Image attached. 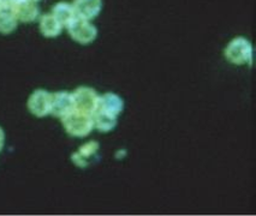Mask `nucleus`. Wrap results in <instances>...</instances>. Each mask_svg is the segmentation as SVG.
Segmentation results:
<instances>
[{
	"label": "nucleus",
	"instance_id": "1",
	"mask_svg": "<svg viewBox=\"0 0 256 216\" xmlns=\"http://www.w3.org/2000/svg\"><path fill=\"white\" fill-rule=\"evenodd\" d=\"M65 131L74 137H86L94 127L93 117L90 114L74 109L66 117L62 118Z\"/></svg>",
	"mask_w": 256,
	"mask_h": 216
},
{
	"label": "nucleus",
	"instance_id": "2",
	"mask_svg": "<svg viewBox=\"0 0 256 216\" xmlns=\"http://www.w3.org/2000/svg\"><path fill=\"white\" fill-rule=\"evenodd\" d=\"M226 60L234 65L248 64L252 60V43L244 37H236L230 41L224 51Z\"/></svg>",
	"mask_w": 256,
	"mask_h": 216
},
{
	"label": "nucleus",
	"instance_id": "3",
	"mask_svg": "<svg viewBox=\"0 0 256 216\" xmlns=\"http://www.w3.org/2000/svg\"><path fill=\"white\" fill-rule=\"evenodd\" d=\"M66 26L72 40L82 43V45L93 42L98 36L96 26L92 24L89 20L80 18V17H75Z\"/></svg>",
	"mask_w": 256,
	"mask_h": 216
},
{
	"label": "nucleus",
	"instance_id": "4",
	"mask_svg": "<svg viewBox=\"0 0 256 216\" xmlns=\"http://www.w3.org/2000/svg\"><path fill=\"white\" fill-rule=\"evenodd\" d=\"M72 99L76 111L92 115L98 107L99 95L92 88L80 87L72 93Z\"/></svg>",
	"mask_w": 256,
	"mask_h": 216
},
{
	"label": "nucleus",
	"instance_id": "5",
	"mask_svg": "<svg viewBox=\"0 0 256 216\" xmlns=\"http://www.w3.org/2000/svg\"><path fill=\"white\" fill-rule=\"evenodd\" d=\"M53 94L44 89H38L32 94L28 100V109L35 117L42 118L50 113Z\"/></svg>",
	"mask_w": 256,
	"mask_h": 216
},
{
	"label": "nucleus",
	"instance_id": "6",
	"mask_svg": "<svg viewBox=\"0 0 256 216\" xmlns=\"http://www.w3.org/2000/svg\"><path fill=\"white\" fill-rule=\"evenodd\" d=\"M74 109H75V105H74L72 94L68 93V91H58V93L53 94L50 113L54 117L64 118L71 113Z\"/></svg>",
	"mask_w": 256,
	"mask_h": 216
},
{
	"label": "nucleus",
	"instance_id": "7",
	"mask_svg": "<svg viewBox=\"0 0 256 216\" xmlns=\"http://www.w3.org/2000/svg\"><path fill=\"white\" fill-rule=\"evenodd\" d=\"M74 10L76 17L83 19H93L102 8V0H74Z\"/></svg>",
	"mask_w": 256,
	"mask_h": 216
},
{
	"label": "nucleus",
	"instance_id": "8",
	"mask_svg": "<svg viewBox=\"0 0 256 216\" xmlns=\"http://www.w3.org/2000/svg\"><path fill=\"white\" fill-rule=\"evenodd\" d=\"M123 108H124L123 100H122L117 94L106 93L105 95L99 96L98 107L95 111L105 112V113L118 117V114L123 111Z\"/></svg>",
	"mask_w": 256,
	"mask_h": 216
},
{
	"label": "nucleus",
	"instance_id": "9",
	"mask_svg": "<svg viewBox=\"0 0 256 216\" xmlns=\"http://www.w3.org/2000/svg\"><path fill=\"white\" fill-rule=\"evenodd\" d=\"M12 7L17 20H20V22H34L40 16V8H38L36 2L34 1H29L28 0V1L12 5Z\"/></svg>",
	"mask_w": 256,
	"mask_h": 216
},
{
	"label": "nucleus",
	"instance_id": "10",
	"mask_svg": "<svg viewBox=\"0 0 256 216\" xmlns=\"http://www.w3.org/2000/svg\"><path fill=\"white\" fill-rule=\"evenodd\" d=\"M18 20L14 12L12 5L2 1L0 4V32L2 34H11L17 28Z\"/></svg>",
	"mask_w": 256,
	"mask_h": 216
},
{
	"label": "nucleus",
	"instance_id": "11",
	"mask_svg": "<svg viewBox=\"0 0 256 216\" xmlns=\"http://www.w3.org/2000/svg\"><path fill=\"white\" fill-rule=\"evenodd\" d=\"M62 25L52 13L44 14L40 19V31L44 37H56L60 35Z\"/></svg>",
	"mask_w": 256,
	"mask_h": 216
},
{
	"label": "nucleus",
	"instance_id": "12",
	"mask_svg": "<svg viewBox=\"0 0 256 216\" xmlns=\"http://www.w3.org/2000/svg\"><path fill=\"white\" fill-rule=\"evenodd\" d=\"M92 117H93L94 127H96L101 132L112 131L117 125V117L116 115L105 113V112L101 111H95L92 114Z\"/></svg>",
	"mask_w": 256,
	"mask_h": 216
},
{
	"label": "nucleus",
	"instance_id": "13",
	"mask_svg": "<svg viewBox=\"0 0 256 216\" xmlns=\"http://www.w3.org/2000/svg\"><path fill=\"white\" fill-rule=\"evenodd\" d=\"M52 14L60 22L62 25H68L76 17L72 5L65 1L56 2L52 7Z\"/></svg>",
	"mask_w": 256,
	"mask_h": 216
},
{
	"label": "nucleus",
	"instance_id": "14",
	"mask_svg": "<svg viewBox=\"0 0 256 216\" xmlns=\"http://www.w3.org/2000/svg\"><path fill=\"white\" fill-rule=\"evenodd\" d=\"M98 149H99V143H98V142L92 141V142H88V143H86L84 146L80 148V150L77 153H78L83 159L87 160L88 158H90L92 155H94V154L98 152Z\"/></svg>",
	"mask_w": 256,
	"mask_h": 216
},
{
	"label": "nucleus",
	"instance_id": "15",
	"mask_svg": "<svg viewBox=\"0 0 256 216\" xmlns=\"http://www.w3.org/2000/svg\"><path fill=\"white\" fill-rule=\"evenodd\" d=\"M71 160H72L74 164H75L76 166H78V167H86V166L88 165L87 160L83 159L78 153H74L72 156H71Z\"/></svg>",
	"mask_w": 256,
	"mask_h": 216
},
{
	"label": "nucleus",
	"instance_id": "16",
	"mask_svg": "<svg viewBox=\"0 0 256 216\" xmlns=\"http://www.w3.org/2000/svg\"><path fill=\"white\" fill-rule=\"evenodd\" d=\"M4 144H5V134H4V130L0 127V152H2V148H4Z\"/></svg>",
	"mask_w": 256,
	"mask_h": 216
},
{
	"label": "nucleus",
	"instance_id": "17",
	"mask_svg": "<svg viewBox=\"0 0 256 216\" xmlns=\"http://www.w3.org/2000/svg\"><path fill=\"white\" fill-rule=\"evenodd\" d=\"M4 1L8 2V4H10V5H16V4H20V2L28 1V0H4Z\"/></svg>",
	"mask_w": 256,
	"mask_h": 216
},
{
	"label": "nucleus",
	"instance_id": "18",
	"mask_svg": "<svg viewBox=\"0 0 256 216\" xmlns=\"http://www.w3.org/2000/svg\"><path fill=\"white\" fill-rule=\"evenodd\" d=\"M29 1H34V2H38V1H40V0H29Z\"/></svg>",
	"mask_w": 256,
	"mask_h": 216
},
{
	"label": "nucleus",
	"instance_id": "19",
	"mask_svg": "<svg viewBox=\"0 0 256 216\" xmlns=\"http://www.w3.org/2000/svg\"><path fill=\"white\" fill-rule=\"evenodd\" d=\"M2 1H4V0H0V4H2Z\"/></svg>",
	"mask_w": 256,
	"mask_h": 216
}]
</instances>
